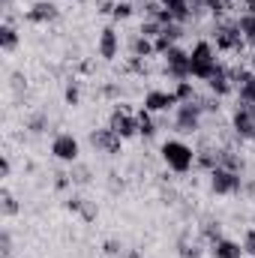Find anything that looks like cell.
I'll return each instance as SVG.
<instances>
[{
	"label": "cell",
	"instance_id": "6da1fadb",
	"mask_svg": "<svg viewBox=\"0 0 255 258\" xmlns=\"http://www.w3.org/2000/svg\"><path fill=\"white\" fill-rule=\"evenodd\" d=\"M159 159H162V165L171 174H189L192 168H195L198 153H195V147L186 144L183 138H165L159 144Z\"/></svg>",
	"mask_w": 255,
	"mask_h": 258
},
{
	"label": "cell",
	"instance_id": "7a4b0ae2",
	"mask_svg": "<svg viewBox=\"0 0 255 258\" xmlns=\"http://www.w3.org/2000/svg\"><path fill=\"white\" fill-rule=\"evenodd\" d=\"M210 42H213L216 51H222V54H240V51L246 48V39L240 36L237 15H228V18L213 21V27H210Z\"/></svg>",
	"mask_w": 255,
	"mask_h": 258
},
{
	"label": "cell",
	"instance_id": "3957f363",
	"mask_svg": "<svg viewBox=\"0 0 255 258\" xmlns=\"http://www.w3.org/2000/svg\"><path fill=\"white\" fill-rule=\"evenodd\" d=\"M219 51L210 39H198L189 48V75L195 81H207L216 69H219Z\"/></svg>",
	"mask_w": 255,
	"mask_h": 258
},
{
	"label": "cell",
	"instance_id": "277c9868",
	"mask_svg": "<svg viewBox=\"0 0 255 258\" xmlns=\"http://www.w3.org/2000/svg\"><path fill=\"white\" fill-rule=\"evenodd\" d=\"M204 120H207V114H204V108H201L198 99L180 102V105L171 111V126H174L177 135H198V132L204 129Z\"/></svg>",
	"mask_w": 255,
	"mask_h": 258
},
{
	"label": "cell",
	"instance_id": "5b68a950",
	"mask_svg": "<svg viewBox=\"0 0 255 258\" xmlns=\"http://www.w3.org/2000/svg\"><path fill=\"white\" fill-rule=\"evenodd\" d=\"M243 183H246V177L240 171H231V168H222V165L207 174V189H210V195H219V198L243 195Z\"/></svg>",
	"mask_w": 255,
	"mask_h": 258
},
{
	"label": "cell",
	"instance_id": "8992f818",
	"mask_svg": "<svg viewBox=\"0 0 255 258\" xmlns=\"http://www.w3.org/2000/svg\"><path fill=\"white\" fill-rule=\"evenodd\" d=\"M162 75H165L168 81H174V84L192 78V75H189V51H186V48H180V45L168 48V51L162 54Z\"/></svg>",
	"mask_w": 255,
	"mask_h": 258
},
{
	"label": "cell",
	"instance_id": "52a82bcc",
	"mask_svg": "<svg viewBox=\"0 0 255 258\" xmlns=\"http://www.w3.org/2000/svg\"><path fill=\"white\" fill-rule=\"evenodd\" d=\"M105 126H111L123 141L129 138H138V114L129 108L126 102H117L114 108H111V114H108V123Z\"/></svg>",
	"mask_w": 255,
	"mask_h": 258
},
{
	"label": "cell",
	"instance_id": "ba28073f",
	"mask_svg": "<svg viewBox=\"0 0 255 258\" xmlns=\"http://www.w3.org/2000/svg\"><path fill=\"white\" fill-rule=\"evenodd\" d=\"M51 156L63 165H75L81 159V141L72 132H57L51 138Z\"/></svg>",
	"mask_w": 255,
	"mask_h": 258
},
{
	"label": "cell",
	"instance_id": "9c48e42d",
	"mask_svg": "<svg viewBox=\"0 0 255 258\" xmlns=\"http://www.w3.org/2000/svg\"><path fill=\"white\" fill-rule=\"evenodd\" d=\"M87 141H90V147H93L96 153H105V156H120V150H123V138H120L111 126L90 129Z\"/></svg>",
	"mask_w": 255,
	"mask_h": 258
},
{
	"label": "cell",
	"instance_id": "30bf717a",
	"mask_svg": "<svg viewBox=\"0 0 255 258\" xmlns=\"http://www.w3.org/2000/svg\"><path fill=\"white\" fill-rule=\"evenodd\" d=\"M180 102H177V96H174V90H162V87H150L147 93H144V99H141V108H147L150 114H168V111H174Z\"/></svg>",
	"mask_w": 255,
	"mask_h": 258
},
{
	"label": "cell",
	"instance_id": "8fae6325",
	"mask_svg": "<svg viewBox=\"0 0 255 258\" xmlns=\"http://www.w3.org/2000/svg\"><path fill=\"white\" fill-rule=\"evenodd\" d=\"M120 48H123V42H120L117 27H114V24H105V27L99 30V36H96V54H99L105 63H114V60L120 57Z\"/></svg>",
	"mask_w": 255,
	"mask_h": 258
},
{
	"label": "cell",
	"instance_id": "7c38bea8",
	"mask_svg": "<svg viewBox=\"0 0 255 258\" xmlns=\"http://www.w3.org/2000/svg\"><path fill=\"white\" fill-rule=\"evenodd\" d=\"M24 18H27L30 24H54V21L60 18V6L51 3V0H36V3H30V9L24 12Z\"/></svg>",
	"mask_w": 255,
	"mask_h": 258
},
{
	"label": "cell",
	"instance_id": "4fadbf2b",
	"mask_svg": "<svg viewBox=\"0 0 255 258\" xmlns=\"http://www.w3.org/2000/svg\"><path fill=\"white\" fill-rule=\"evenodd\" d=\"M186 36V27L183 24H177V21H171V24H165L162 27V33L153 39V45H156V54L162 57L168 48H174V45H180V39Z\"/></svg>",
	"mask_w": 255,
	"mask_h": 258
},
{
	"label": "cell",
	"instance_id": "5bb4252c",
	"mask_svg": "<svg viewBox=\"0 0 255 258\" xmlns=\"http://www.w3.org/2000/svg\"><path fill=\"white\" fill-rule=\"evenodd\" d=\"M207 255L210 258H246L243 252V243L240 240H231V237H216L213 243H207Z\"/></svg>",
	"mask_w": 255,
	"mask_h": 258
},
{
	"label": "cell",
	"instance_id": "9a60e30c",
	"mask_svg": "<svg viewBox=\"0 0 255 258\" xmlns=\"http://www.w3.org/2000/svg\"><path fill=\"white\" fill-rule=\"evenodd\" d=\"M204 84H207V93H213V96H219V99H225L228 93H234V81H231V72H228L225 63H219V69H216Z\"/></svg>",
	"mask_w": 255,
	"mask_h": 258
},
{
	"label": "cell",
	"instance_id": "2e32d148",
	"mask_svg": "<svg viewBox=\"0 0 255 258\" xmlns=\"http://www.w3.org/2000/svg\"><path fill=\"white\" fill-rule=\"evenodd\" d=\"M126 48H129V57H141V60L156 57V45H153V39H147V36H141V33H132V36H129Z\"/></svg>",
	"mask_w": 255,
	"mask_h": 258
},
{
	"label": "cell",
	"instance_id": "e0dca14e",
	"mask_svg": "<svg viewBox=\"0 0 255 258\" xmlns=\"http://www.w3.org/2000/svg\"><path fill=\"white\" fill-rule=\"evenodd\" d=\"M135 114H138V138L150 141V138H153V135L159 132V123H156V114H150L147 108H138Z\"/></svg>",
	"mask_w": 255,
	"mask_h": 258
},
{
	"label": "cell",
	"instance_id": "ac0fdd59",
	"mask_svg": "<svg viewBox=\"0 0 255 258\" xmlns=\"http://www.w3.org/2000/svg\"><path fill=\"white\" fill-rule=\"evenodd\" d=\"M18 45H21L18 27H15V24H6V21H3V27H0V48H3L6 54H12V51H15Z\"/></svg>",
	"mask_w": 255,
	"mask_h": 258
},
{
	"label": "cell",
	"instance_id": "d6986e66",
	"mask_svg": "<svg viewBox=\"0 0 255 258\" xmlns=\"http://www.w3.org/2000/svg\"><path fill=\"white\" fill-rule=\"evenodd\" d=\"M198 237H201V240H207V243H213L216 237H222V222H219V219H213V216L201 219V222H198Z\"/></svg>",
	"mask_w": 255,
	"mask_h": 258
},
{
	"label": "cell",
	"instance_id": "ffe728a7",
	"mask_svg": "<svg viewBox=\"0 0 255 258\" xmlns=\"http://www.w3.org/2000/svg\"><path fill=\"white\" fill-rule=\"evenodd\" d=\"M237 27H240V36L246 39V45H255V12H240Z\"/></svg>",
	"mask_w": 255,
	"mask_h": 258
},
{
	"label": "cell",
	"instance_id": "44dd1931",
	"mask_svg": "<svg viewBox=\"0 0 255 258\" xmlns=\"http://www.w3.org/2000/svg\"><path fill=\"white\" fill-rule=\"evenodd\" d=\"M132 15H135V3H132V0H117L114 9H111V24H117V21H129Z\"/></svg>",
	"mask_w": 255,
	"mask_h": 258
},
{
	"label": "cell",
	"instance_id": "7402d4cb",
	"mask_svg": "<svg viewBox=\"0 0 255 258\" xmlns=\"http://www.w3.org/2000/svg\"><path fill=\"white\" fill-rule=\"evenodd\" d=\"M18 210H21V207H18V198H15V195L3 186V189H0V213L9 219V216H15Z\"/></svg>",
	"mask_w": 255,
	"mask_h": 258
},
{
	"label": "cell",
	"instance_id": "603a6c76",
	"mask_svg": "<svg viewBox=\"0 0 255 258\" xmlns=\"http://www.w3.org/2000/svg\"><path fill=\"white\" fill-rule=\"evenodd\" d=\"M174 96H177V102H192V99H198V90H195V84L186 78V81H177L174 84Z\"/></svg>",
	"mask_w": 255,
	"mask_h": 258
},
{
	"label": "cell",
	"instance_id": "cb8c5ba5",
	"mask_svg": "<svg viewBox=\"0 0 255 258\" xmlns=\"http://www.w3.org/2000/svg\"><path fill=\"white\" fill-rule=\"evenodd\" d=\"M69 180H72V186H87V183H90V168L81 165V162H75V165L69 168Z\"/></svg>",
	"mask_w": 255,
	"mask_h": 258
},
{
	"label": "cell",
	"instance_id": "d4e9b609",
	"mask_svg": "<svg viewBox=\"0 0 255 258\" xmlns=\"http://www.w3.org/2000/svg\"><path fill=\"white\" fill-rule=\"evenodd\" d=\"M234 93H237V99H243V102H252V105H255V72H249V75H246V81H243V84H240Z\"/></svg>",
	"mask_w": 255,
	"mask_h": 258
},
{
	"label": "cell",
	"instance_id": "484cf974",
	"mask_svg": "<svg viewBox=\"0 0 255 258\" xmlns=\"http://www.w3.org/2000/svg\"><path fill=\"white\" fill-rule=\"evenodd\" d=\"M162 27H165V24H159L156 18H141L138 33H141V36H147V39H156V36L162 33Z\"/></svg>",
	"mask_w": 255,
	"mask_h": 258
},
{
	"label": "cell",
	"instance_id": "4316f807",
	"mask_svg": "<svg viewBox=\"0 0 255 258\" xmlns=\"http://www.w3.org/2000/svg\"><path fill=\"white\" fill-rule=\"evenodd\" d=\"M48 123H51V120H48V114H45V111H36L33 117H27V132L42 135V132L48 129Z\"/></svg>",
	"mask_w": 255,
	"mask_h": 258
},
{
	"label": "cell",
	"instance_id": "83f0119b",
	"mask_svg": "<svg viewBox=\"0 0 255 258\" xmlns=\"http://www.w3.org/2000/svg\"><path fill=\"white\" fill-rule=\"evenodd\" d=\"M63 102L69 108H78V105H81V84H78V81H69V84H66Z\"/></svg>",
	"mask_w": 255,
	"mask_h": 258
},
{
	"label": "cell",
	"instance_id": "f1b7e54d",
	"mask_svg": "<svg viewBox=\"0 0 255 258\" xmlns=\"http://www.w3.org/2000/svg\"><path fill=\"white\" fill-rule=\"evenodd\" d=\"M177 252H180V258H198L201 255V246L195 240H189V237H180L177 240Z\"/></svg>",
	"mask_w": 255,
	"mask_h": 258
},
{
	"label": "cell",
	"instance_id": "f546056e",
	"mask_svg": "<svg viewBox=\"0 0 255 258\" xmlns=\"http://www.w3.org/2000/svg\"><path fill=\"white\" fill-rule=\"evenodd\" d=\"M102 252H105L108 258H123V255H126V246H123V240L111 237V240H105V243H102Z\"/></svg>",
	"mask_w": 255,
	"mask_h": 258
},
{
	"label": "cell",
	"instance_id": "4dcf8cb0",
	"mask_svg": "<svg viewBox=\"0 0 255 258\" xmlns=\"http://www.w3.org/2000/svg\"><path fill=\"white\" fill-rule=\"evenodd\" d=\"M0 255L12 258V234H9V228H3V231H0Z\"/></svg>",
	"mask_w": 255,
	"mask_h": 258
},
{
	"label": "cell",
	"instance_id": "1f68e13d",
	"mask_svg": "<svg viewBox=\"0 0 255 258\" xmlns=\"http://www.w3.org/2000/svg\"><path fill=\"white\" fill-rule=\"evenodd\" d=\"M240 243H243V252L249 258H255V228H246V231H243V240H240Z\"/></svg>",
	"mask_w": 255,
	"mask_h": 258
},
{
	"label": "cell",
	"instance_id": "d6a6232c",
	"mask_svg": "<svg viewBox=\"0 0 255 258\" xmlns=\"http://www.w3.org/2000/svg\"><path fill=\"white\" fill-rule=\"evenodd\" d=\"M96 216H99V207H96L93 201H84V207H81V219H84V222H93Z\"/></svg>",
	"mask_w": 255,
	"mask_h": 258
},
{
	"label": "cell",
	"instance_id": "836d02e7",
	"mask_svg": "<svg viewBox=\"0 0 255 258\" xmlns=\"http://www.w3.org/2000/svg\"><path fill=\"white\" fill-rule=\"evenodd\" d=\"M9 171H12V162H9V156H3V159H0V177L6 180V177H9Z\"/></svg>",
	"mask_w": 255,
	"mask_h": 258
},
{
	"label": "cell",
	"instance_id": "e575fe53",
	"mask_svg": "<svg viewBox=\"0 0 255 258\" xmlns=\"http://www.w3.org/2000/svg\"><path fill=\"white\" fill-rule=\"evenodd\" d=\"M12 87H15V90H21V87H27V78H24L21 72H15V75H12Z\"/></svg>",
	"mask_w": 255,
	"mask_h": 258
},
{
	"label": "cell",
	"instance_id": "d590c367",
	"mask_svg": "<svg viewBox=\"0 0 255 258\" xmlns=\"http://www.w3.org/2000/svg\"><path fill=\"white\" fill-rule=\"evenodd\" d=\"M159 6H165V9H171V6H177V3H183V0H156Z\"/></svg>",
	"mask_w": 255,
	"mask_h": 258
},
{
	"label": "cell",
	"instance_id": "8d00e7d4",
	"mask_svg": "<svg viewBox=\"0 0 255 258\" xmlns=\"http://www.w3.org/2000/svg\"><path fill=\"white\" fill-rule=\"evenodd\" d=\"M243 12H255V0H243Z\"/></svg>",
	"mask_w": 255,
	"mask_h": 258
},
{
	"label": "cell",
	"instance_id": "74e56055",
	"mask_svg": "<svg viewBox=\"0 0 255 258\" xmlns=\"http://www.w3.org/2000/svg\"><path fill=\"white\" fill-rule=\"evenodd\" d=\"M249 72H255V51L249 54Z\"/></svg>",
	"mask_w": 255,
	"mask_h": 258
},
{
	"label": "cell",
	"instance_id": "f35d334b",
	"mask_svg": "<svg viewBox=\"0 0 255 258\" xmlns=\"http://www.w3.org/2000/svg\"><path fill=\"white\" fill-rule=\"evenodd\" d=\"M252 48H255V45H252Z\"/></svg>",
	"mask_w": 255,
	"mask_h": 258
}]
</instances>
